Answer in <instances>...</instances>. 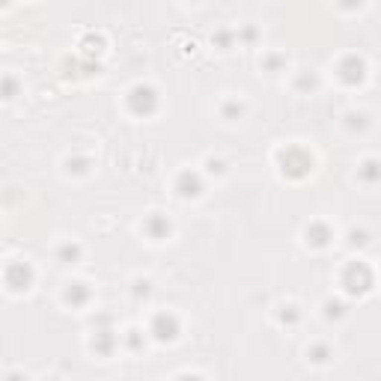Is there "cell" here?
<instances>
[{"label": "cell", "mask_w": 381, "mask_h": 381, "mask_svg": "<svg viewBox=\"0 0 381 381\" xmlns=\"http://www.w3.org/2000/svg\"><path fill=\"white\" fill-rule=\"evenodd\" d=\"M131 104H134L137 113H140V110H152V104H155V93H152L149 87H137V90L131 93Z\"/></svg>", "instance_id": "3"}, {"label": "cell", "mask_w": 381, "mask_h": 381, "mask_svg": "<svg viewBox=\"0 0 381 381\" xmlns=\"http://www.w3.org/2000/svg\"><path fill=\"white\" fill-rule=\"evenodd\" d=\"M179 188H182V194H190V197H194V194H200V179L190 176V173H185L182 182H179Z\"/></svg>", "instance_id": "5"}, {"label": "cell", "mask_w": 381, "mask_h": 381, "mask_svg": "<svg viewBox=\"0 0 381 381\" xmlns=\"http://www.w3.org/2000/svg\"><path fill=\"white\" fill-rule=\"evenodd\" d=\"M375 176H381V164L369 161V164H366V170H363V179H375Z\"/></svg>", "instance_id": "7"}, {"label": "cell", "mask_w": 381, "mask_h": 381, "mask_svg": "<svg viewBox=\"0 0 381 381\" xmlns=\"http://www.w3.org/2000/svg\"><path fill=\"white\" fill-rule=\"evenodd\" d=\"M152 331H155L158 340H173V337H176V319L173 316H158Z\"/></svg>", "instance_id": "4"}, {"label": "cell", "mask_w": 381, "mask_h": 381, "mask_svg": "<svg viewBox=\"0 0 381 381\" xmlns=\"http://www.w3.org/2000/svg\"><path fill=\"white\" fill-rule=\"evenodd\" d=\"M360 0H343V6H357Z\"/></svg>", "instance_id": "9"}, {"label": "cell", "mask_w": 381, "mask_h": 381, "mask_svg": "<svg viewBox=\"0 0 381 381\" xmlns=\"http://www.w3.org/2000/svg\"><path fill=\"white\" fill-rule=\"evenodd\" d=\"M372 283V277H369V271L360 265V262H354L349 271H346V286H349V292H366Z\"/></svg>", "instance_id": "2"}, {"label": "cell", "mask_w": 381, "mask_h": 381, "mask_svg": "<svg viewBox=\"0 0 381 381\" xmlns=\"http://www.w3.org/2000/svg\"><path fill=\"white\" fill-rule=\"evenodd\" d=\"M30 268H27V265H24V262H12V265H9V268H6V286H9V289H15V292H18V289H27V286H30Z\"/></svg>", "instance_id": "1"}, {"label": "cell", "mask_w": 381, "mask_h": 381, "mask_svg": "<svg viewBox=\"0 0 381 381\" xmlns=\"http://www.w3.org/2000/svg\"><path fill=\"white\" fill-rule=\"evenodd\" d=\"M60 256H63V259H75V256H78V247H72V244H66L63 250H60Z\"/></svg>", "instance_id": "8"}, {"label": "cell", "mask_w": 381, "mask_h": 381, "mask_svg": "<svg viewBox=\"0 0 381 381\" xmlns=\"http://www.w3.org/2000/svg\"><path fill=\"white\" fill-rule=\"evenodd\" d=\"M66 298H69L72 304H84V301H87V289H84L81 283H75L69 292H66Z\"/></svg>", "instance_id": "6"}]
</instances>
